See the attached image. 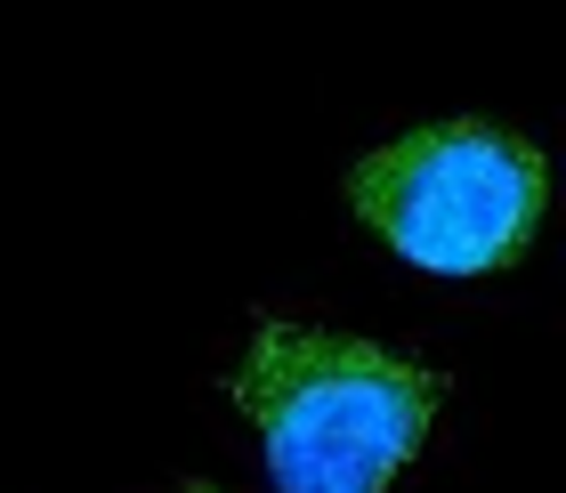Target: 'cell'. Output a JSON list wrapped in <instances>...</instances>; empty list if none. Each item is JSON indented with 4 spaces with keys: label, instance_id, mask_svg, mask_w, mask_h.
Here are the masks:
<instances>
[{
    "label": "cell",
    "instance_id": "cell-1",
    "mask_svg": "<svg viewBox=\"0 0 566 493\" xmlns=\"http://www.w3.org/2000/svg\"><path fill=\"white\" fill-rule=\"evenodd\" d=\"M235 405L251 412L283 493H380L429 437L437 380L380 340L260 324L235 373Z\"/></svg>",
    "mask_w": 566,
    "mask_h": 493
},
{
    "label": "cell",
    "instance_id": "cell-2",
    "mask_svg": "<svg viewBox=\"0 0 566 493\" xmlns=\"http://www.w3.org/2000/svg\"><path fill=\"white\" fill-rule=\"evenodd\" d=\"M356 219L397 259L429 275H494L510 268L551 202V162L518 129L494 122H429L356 162Z\"/></svg>",
    "mask_w": 566,
    "mask_h": 493
},
{
    "label": "cell",
    "instance_id": "cell-3",
    "mask_svg": "<svg viewBox=\"0 0 566 493\" xmlns=\"http://www.w3.org/2000/svg\"><path fill=\"white\" fill-rule=\"evenodd\" d=\"M187 493H211V485H187Z\"/></svg>",
    "mask_w": 566,
    "mask_h": 493
}]
</instances>
